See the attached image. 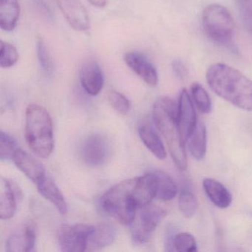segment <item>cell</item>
<instances>
[{"instance_id":"cell-1","label":"cell","mask_w":252,"mask_h":252,"mask_svg":"<svg viewBox=\"0 0 252 252\" xmlns=\"http://www.w3.org/2000/svg\"><path fill=\"white\" fill-rule=\"evenodd\" d=\"M211 89L220 98L241 110L252 111V81L237 69L215 63L206 71Z\"/></svg>"},{"instance_id":"cell-2","label":"cell","mask_w":252,"mask_h":252,"mask_svg":"<svg viewBox=\"0 0 252 252\" xmlns=\"http://www.w3.org/2000/svg\"><path fill=\"white\" fill-rule=\"evenodd\" d=\"M100 206L122 225H130L143 207L138 178L125 180L110 188L100 199Z\"/></svg>"},{"instance_id":"cell-3","label":"cell","mask_w":252,"mask_h":252,"mask_svg":"<svg viewBox=\"0 0 252 252\" xmlns=\"http://www.w3.org/2000/svg\"><path fill=\"white\" fill-rule=\"evenodd\" d=\"M178 105L169 97L158 98L153 105V121L164 137L171 156L180 170L187 168L185 143L183 141L178 125Z\"/></svg>"},{"instance_id":"cell-4","label":"cell","mask_w":252,"mask_h":252,"mask_svg":"<svg viewBox=\"0 0 252 252\" xmlns=\"http://www.w3.org/2000/svg\"><path fill=\"white\" fill-rule=\"evenodd\" d=\"M26 139L38 157L47 158L54 150V128L49 113L42 106L29 104L26 112Z\"/></svg>"},{"instance_id":"cell-5","label":"cell","mask_w":252,"mask_h":252,"mask_svg":"<svg viewBox=\"0 0 252 252\" xmlns=\"http://www.w3.org/2000/svg\"><path fill=\"white\" fill-rule=\"evenodd\" d=\"M202 25L205 33L214 42L225 45L232 41L234 20L225 7L218 4L206 7L202 15Z\"/></svg>"},{"instance_id":"cell-6","label":"cell","mask_w":252,"mask_h":252,"mask_svg":"<svg viewBox=\"0 0 252 252\" xmlns=\"http://www.w3.org/2000/svg\"><path fill=\"white\" fill-rule=\"evenodd\" d=\"M164 209L150 204L140 208L131 224V235L135 244H144L153 237L159 224L166 217Z\"/></svg>"},{"instance_id":"cell-7","label":"cell","mask_w":252,"mask_h":252,"mask_svg":"<svg viewBox=\"0 0 252 252\" xmlns=\"http://www.w3.org/2000/svg\"><path fill=\"white\" fill-rule=\"evenodd\" d=\"M94 228V225L87 224L62 225L58 233L60 249L65 252H85L88 249V239Z\"/></svg>"},{"instance_id":"cell-8","label":"cell","mask_w":252,"mask_h":252,"mask_svg":"<svg viewBox=\"0 0 252 252\" xmlns=\"http://www.w3.org/2000/svg\"><path fill=\"white\" fill-rule=\"evenodd\" d=\"M80 153L85 164L91 167H100L110 156V144L104 135L94 134L84 141Z\"/></svg>"},{"instance_id":"cell-9","label":"cell","mask_w":252,"mask_h":252,"mask_svg":"<svg viewBox=\"0 0 252 252\" xmlns=\"http://www.w3.org/2000/svg\"><path fill=\"white\" fill-rule=\"evenodd\" d=\"M178 105V129L181 138L185 143L192 133L197 124L195 110L191 97L187 90L184 89L181 91Z\"/></svg>"},{"instance_id":"cell-10","label":"cell","mask_w":252,"mask_h":252,"mask_svg":"<svg viewBox=\"0 0 252 252\" xmlns=\"http://www.w3.org/2000/svg\"><path fill=\"white\" fill-rule=\"evenodd\" d=\"M59 7L67 23L74 30L82 32L89 30V15L79 0H60Z\"/></svg>"},{"instance_id":"cell-11","label":"cell","mask_w":252,"mask_h":252,"mask_svg":"<svg viewBox=\"0 0 252 252\" xmlns=\"http://www.w3.org/2000/svg\"><path fill=\"white\" fill-rule=\"evenodd\" d=\"M124 60L128 67L147 85L151 87L157 85L158 82L157 70L144 54L135 51L126 53Z\"/></svg>"},{"instance_id":"cell-12","label":"cell","mask_w":252,"mask_h":252,"mask_svg":"<svg viewBox=\"0 0 252 252\" xmlns=\"http://www.w3.org/2000/svg\"><path fill=\"white\" fill-rule=\"evenodd\" d=\"M79 79L82 88L89 95H98L104 86L102 70L95 60H88L84 63L81 67Z\"/></svg>"},{"instance_id":"cell-13","label":"cell","mask_w":252,"mask_h":252,"mask_svg":"<svg viewBox=\"0 0 252 252\" xmlns=\"http://www.w3.org/2000/svg\"><path fill=\"white\" fill-rule=\"evenodd\" d=\"M12 160L17 168L35 184H37L46 177L45 169L42 163L22 149L16 150Z\"/></svg>"},{"instance_id":"cell-14","label":"cell","mask_w":252,"mask_h":252,"mask_svg":"<svg viewBox=\"0 0 252 252\" xmlns=\"http://www.w3.org/2000/svg\"><path fill=\"white\" fill-rule=\"evenodd\" d=\"M22 197V191L11 180H2L0 195V217L2 220L11 219L17 211V200Z\"/></svg>"},{"instance_id":"cell-15","label":"cell","mask_w":252,"mask_h":252,"mask_svg":"<svg viewBox=\"0 0 252 252\" xmlns=\"http://www.w3.org/2000/svg\"><path fill=\"white\" fill-rule=\"evenodd\" d=\"M36 243L34 225H28L22 231L12 234L7 241V251L9 252H32Z\"/></svg>"},{"instance_id":"cell-16","label":"cell","mask_w":252,"mask_h":252,"mask_svg":"<svg viewBox=\"0 0 252 252\" xmlns=\"http://www.w3.org/2000/svg\"><path fill=\"white\" fill-rule=\"evenodd\" d=\"M138 135L146 147L158 159L164 160L166 158L164 145L153 126L147 122H141L138 126Z\"/></svg>"},{"instance_id":"cell-17","label":"cell","mask_w":252,"mask_h":252,"mask_svg":"<svg viewBox=\"0 0 252 252\" xmlns=\"http://www.w3.org/2000/svg\"><path fill=\"white\" fill-rule=\"evenodd\" d=\"M203 187L209 200L218 208L226 209L232 202L230 191L220 182L213 178H205Z\"/></svg>"},{"instance_id":"cell-18","label":"cell","mask_w":252,"mask_h":252,"mask_svg":"<svg viewBox=\"0 0 252 252\" xmlns=\"http://www.w3.org/2000/svg\"><path fill=\"white\" fill-rule=\"evenodd\" d=\"M116 237V229L110 223H101L94 226L88 239L87 250L94 251L107 247L113 243Z\"/></svg>"},{"instance_id":"cell-19","label":"cell","mask_w":252,"mask_h":252,"mask_svg":"<svg viewBox=\"0 0 252 252\" xmlns=\"http://www.w3.org/2000/svg\"><path fill=\"white\" fill-rule=\"evenodd\" d=\"M36 185H37L38 191H39V193L45 199L49 200L53 205H54L60 214L65 215L67 213V206L65 199L62 194L60 189L57 187L52 180L45 177Z\"/></svg>"},{"instance_id":"cell-20","label":"cell","mask_w":252,"mask_h":252,"mask_svg":"<svg viewBox=\"0 0 252 252\" xmlns=\"http://www.w3.org/2000/svg\"><path fill=\"white\" fill-rule=\"evenodd\" d=\"M18 0H0V28L5 32L15 29L20 17Z\"/></svg>"},{"instance_id":"cell-21","label":"cell","mask_w":252,"mask_h":252,"mask_svg":"<svg viewBox=\"0 0 252 252\" xmlns=\"http://www.w3.org/2000/svg\"><path fill=\"white\" fill-rule=\"evenodd\" d=\"M156 187V197L163 201L172 200L178 194V188L176 183L163 171H153Z\"/></svg>"},{"instance_id":"cell-22","label":"cell","mask_w":252,"mask_h":252,"mask_svg":"<svg viewBox=\"0 0 252 252\" xmlns=\"http://www.w3.org/2000/svg\"><path fill=\"white\" fill-rule=\"evenodd\" d=\"M189 150L191 156L197 160L204 158L206 153V129L203 122H197L196 127L188 139Z\"/></svg>"},{"instance_id":"cell-23","label":"cell","mask_w":252,"mask_h":252,"mask_svg":"<svg viewBox=\"0 0 252 252\" xmlns=\"http://www.w3.org/2000/svg\"><path fill=\"white\" fill-rule=\"evenodd\" d=\"M191 95L194 104L199 111L207 114L212 110V101L207 91L198 83L192 84L191 87Z\"/></svg>"},{"instance_id":"cell-24","label":"cell","mask_w":252,"mask_h":252,"mask_svg":"<svg viewBox=\"0 0 252 252\" xmlns=\"http://www.w3.org/2000/svg\"><path fill=\"white\" fill-rule=\"evenodd\" d=\"M19 60L17 48L8 42L0 41V66L2 68L13 67Z\"/></svg>"},{"instance_id":"cell-25","label":"cell","mask_w":252,"mask_h":252,"mask_svg":"<svg viewBox=\"0 0 252 252\" xmlns=\"http://www.w3.org/2000/svg\"><path fill=\"white\" fill-rule=\"evenodd\" d=\"M178 206L184 217L191 218L197 212L198 202L192 193L188 191H183L180 194Z\"/></svg>"},{"instance_id":"cell-26","label":"cell","mask_w":252,"mask_h":252,"mask_svg":"<svg viewBox=\"0 0 252 252\" xmlns=\"http://www.w3.org/2000/svg\"><path fill=\"white\" fill-rule=\"evenodd\" d=\"M174 249L181 252H196L197 243L192 234L181 232L176 234L172 241Z\"/></svg>"},{"instance_id":"cell-27","label":"cell","mask_w":252,"mask_h":252,"mask_svg":"<svg viewBox=\"0 0 252 252\" xmlns=\"http://www.w3.org/2000/svg\"><path fill=\"white\" fill-rule=\"evenodd\" d=\"M36 53H37L39 64H40L42 70L47 74H51L54 70V63H53L52 58H51L46 43L42 39H39L37 42Z\"/></svg>"},{"instance_id":"cell-28","label":"cell","mask_w":252,"mask_h":252,"mask_svg":"<svg viewBox=\"0 0 252 252\" xmlns=\"http://www.w3.org/2000/svg\"><path fill=\"white\" fill-rule=\"evenodd\" d=\"M15 141L11 135L1 131L0 137V158L2 160H12L14 153L17 150Z\"/></svg>"},{"instance_id":"cell-29","label":"cell","mask_w":252,"mask_h":252,"mask_svg":"<svg viewBox=\"0 0 252 252\" xmlns=\"http://www.w3.org/2000/svg\"><path fill=\"white\" fill-rule=\"evenodd\" d=\"M108 99L112 107L119 114L126 115L129 113L130 110V103L123 94L117 91H110L108 94Z\"/></svg>"},{"instance_id":"cell-30","label":"cell","mask_w":252,"mask_h":252,"mask_svg":"<svg viewBox=\"0 0 252 252\" xmlns=\"http://www.w3.org/2000/svg\"><path fill=\"white\" fill-rule=\"evenodd\" d=\"M240 11L243 24L252 36V0H242Z\"/></svg>"},{"instance_id":"cell-31","label":"cell","mask_w":252,"mask_h":252,"mask_svg":"<svg viewBox=\"0 0 252 252\" xmlns=\"http://www.w3.org/2000/svg\"><path fill=\"white\" fill-rule=\"evenodd\" d=\"M172 68L175 76L180 79H184L187 76V69L181 60H175L172 62Z\"/></svg>"},{"instance_id":"cell-32","label":"cell","mask_w":252,"mask_h":252,"mask_svg":"<svg viewBox=\"0 0 252 252\" xmlns=\"http://www.w3.org/2000/svg\"><path fill=\"white\" fill-rule=\"evenodd\" d=\"M33 3L39 14H40L42 17L49 20L52 18L51 10L44 0H33Z\"/></svg>"},{"instance_id":"cell-33","label":"cell","mask_w":252,"mask_h":252,"mask_svg":"<svg viewBox=\"0 0 252 252\" xmlns=\"http://www.w3.org/2000/svg\"><path fill=\"white\" fill-rule=\"evenodd\" d=\"M88 2L97 8H104L107 5V0H88Z\"/></svg>"}]
</instances>
